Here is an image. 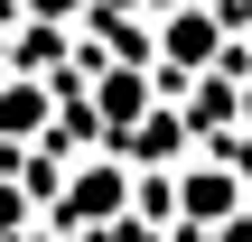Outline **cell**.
I'll return each mask as SVG.
<instances>
[{"label": "cell", "mask_w": 252, "mask_h": 242, "mask_svg": "<svg viewBox=\"0 0 252 242\" xmlns=\"http://www.w3.org/2000/svg\"><path fill=\"white\" fill-rule=\"evenodd\" d=\"M206 47H215L206 19H178V28H168V56H178V65H206Z\"/></svg>", "instance_id": "2"}, {"label": "cell", "mask_w": 252, "mask_h": 242, "mask_svg": "<svg viewBox=\"0 0 252 242\" xmlns=\"http://www.w3.org/2000/svg\"><path fill=\"white\" fill-rule=\"evenodd\" d=\"M37 9H75V0H37Z\"/></svg>", "instance_id": "6"}, {"label": "cell", "mask_w": 252, "mask_h": 242, "mask_svg": "<svg viewBox=\"0 0 252 242\" xmlns=\"http://www.w3.org/2000/svg\"><path fill=\"white\" fill-rule=\"evenodd\" d=\"M0 131H37V93H28V84L0 93Z\"/></svg>", "instance_id": "4"}, {"label": "cell", "mask_w": 252, "mask_h": 242, "mask_svg": "<svg viewBox=\"0 0 252 242\" xmlns=\"http://www.w3.org/2000/svg\"><path fill=\"white\" fill-rule=\"evenodd\" d=\"M9 224H19V196H9V187H0V233H9Z\"/></svg>", "instance_id": "5"}, {"label": "cell", "mask_w": 252, "mask_h": 242, "mask_svg": "<svg viewBox=\"0 0 252 242\" xmlns=\"http://www.w3.org/2000/svg\"><path fill=\"white\" fill-rule=\"evenodd\" d=\"M65 205H75V215H112V205H122V177H112V168H94V177H75V196H65Z\"/></svg>", "instance_id": "1"}, {"label": "cell", "mask_w": 252, "mask_h": 242, "mask_svg": "<svg viewBox=\"0 0 252 242\" xmlns=\"http://www.w3.org/2000/svg\"><path fill=\"white\" fill-rule=\"evenodd\" d=\"M187 205H196V215H224V205H234V177H187Z\"/></svg>", "instance_id": "3"}, {"label": "cell", "mask_w": 252, "mask_h": 242, "mask_svg": "<svg viewBox=\"0 0 252 242\" xmlns=\"http://www.w3.org/2000/svg\"><path fill=\"white\" fill-rule=\"evenodd\" d=\"M243 112H252V103H243Z\"/></svg>", "instance_id": "7"}]
</instances>
